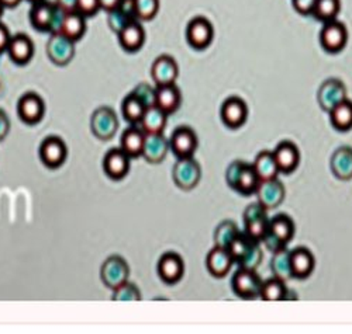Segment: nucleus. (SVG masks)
<instances>
[{
    "mask_svg": "<svg viewBox=\"0 0 352 334\" xmlns=\"http://www.w3.org/2000/svg\"><path fill=\"white\" fill-rule=\"evenodd\" d=\"M64 13L65 12L55 3H51L48 0H40V2L33 3L30 10V21L38 32H48L54 34L60 32Z\"/></svg>",
    "mask_w": 352,
    "mask_h": 334,
    "instance_id": "obj_1",
    "label": "nucleus"
},
{
    "mask_svg": "<svg viewBox=\"0 0 352 334\" xmlns=\"http://www.w3.org/2000/svg\"><path fill=\"white\" fill-rule=\"evenodd\" d=\"M293 235H295V224H293L292 218L285 214H279L270 221V230L262 243L270 252L276 253L287 246Z\"/></svg>",
    "mask_w": 352,
    "mask_h": 334,
    "instance_id": "obj_2",
    "label": "nucleus"
},
{
    "mask_svg": "<svg viewBox=\"0 0 352 334\" xmlns=\"http://www.w3.org/2000/svg\"><path fill=\"white\" fill-rule=\"evenodd\" d=\"M267 211L259 202L251 204L244 212V228L245 233L255 241L262 243L270 230V218Z\"/></svg>",
    "mask_w": 352,
    "mask_h": 334,
    "instance_id": "obj_3",
    "label": "nucleus"
},
{
    "mask_svg": "<svg viewBox=\"0 0 352 334\" xmlns=\"http://www.w3.org/2000/svg\"><path fill=\"white\" fill-rule=\"evenodd\" d=\"M129 277L130 267L122 256L113 254L107 257L100 267V280L111 291L127 283Z\"/></svg>",
    "mask_w": 352,
    "mask_h": 334,
    "instance_id": "obj_4",
    "label": "nucleus"
},
{
    "mask_svg": "<svg viewBox=\"0 0 352 334\" xmlns=\"http://www.w3.org/2000/svg\"><path fill=\"white\" fill-rule=\"evenodd\" d=\"M263 281L255 270L239 268L231 278V288L237 296L244 299L259 298Z\"/></svg>",
    "mask_w": 352,
    "mask_h": 334,
    "instance_id": "obj_5",
    "label": "nucleus"
},
{
    "mask_svg": "<svg viewBox=\"0 0 352 334\" xmlns=\"http://www.w3.org/2000/svg\"><path fill=\"white\" fill-rule=\"evenodd\" d=\"M172 178L181 190H193L201 178L200 165L193 158L178 159L172 170Z\"/></svg>",
    "mask_w": 352,
    "mask_h": 334,
    "instance_id": "obj_6",
    "label": "nucleus"
},
{
    "mask_svg": "<svg viewBox=\"0 0 352 334\" xmlns=\"http://www.w3.org/2000/svg\"><path fill=\"white\" fill-rule=\"evenodd\" d=\"M91 130L102 141L111 139L119 130V118L110 107H99L91 118Z\"/></svg>",
    "mask_w": 352,
    "mask_h": 334,
    "instance_id": "obj_7",
    "label": "nucleus"
},
{
    "mask_svg": "<svg viewBox=\"0 0 352 334\" xmlns=\"http://www.w3.org/2000/svg\"><path fill=\"white\" fill-rule=\"evenodd\" d=\"M75 49V41H72L60 32L51 34L47 44L48 58L51 59V62H54L58 67L68 65L74 59Z\"/></svg>",
    "mask_w": 352,
    "mask_h": 334,
    "instance_id": "obj_8",
    "label": "nucleus"
},
{
    "mask_svg": "<svg viewBox=\"0 0 352 334\" xmlns=\"http://www.w3.org/2000/svg\"><path fill=\"white\" fill-rule=\"evenodd\" d=\"M40 159L50 167L56 169L65 163L68 156V147L60 136H48L40 145Z\"/></svg>",
    "mask_w": 352,
    "mask_h": 334,
    "instance_id": "obj_9",
    "label": "nucleus"
},
{
    "mask_svg": "<svg viewBox=\"0 0 352 334\" xmlns=\"http://www.w3.org/2000/svg\"><path fill=\"white\" fill-rule=\"evenodd\" d=\"M214 37L212 23L204 17H195L186 28V40L195 49L208 48Z\"/></svg>",
    "mask_w": 352,
    "mask_h": 334,
    "instance_id": "obj_10",
    "label": "nucleus"
},
{
    "mask_svg": "<svg viewBox=\"0 0 352 334\" xmlns=\"http://www.w3.org/2000/svg\"><path fill=\"white\" fill-rule=\"evenodd\" d=\"M169 149L178 159L193 158L197 149V136L189 127L176 128L169 139Z\"/></svg>",
    "mask_w": 352,
    "mask_h": 334,
    "instance_id": "obj_11",
    "label": "nucleus"
},
{
    "mask_svg": "<svg viewBox=\"0 0 352 334\" xmlns=\"http://www.w3.org/2000/svg\"><path fill=\"white\" fill-rule=\"evenodd\" d=\"M348 40V32L345 25L341 21L333 20L329 23H324L320 33V43L326 51L329 52H340Z\"/></svg>",
    "mask_w": 352,
    "mask_h": 334,
    "instance_id": "obj_12",
    "label": "nucleus"
},
{
    "mask_svg": "<svg viewBox=\"0 0 352 334\" xmlns=\"http://www.w3.org/2000/svg\"><path fill=\"white\" fill-rule=\"evenodd\" d=\"M17 114L25 124H37L45 114L44 100L37 93H25L17 103Z\"/></svg>",
    "mask_w": 352,
    "mask_h": 334,
    "instance_id": "obj_13",
    "label": "nucleus"
},
{
    "mask_svg": "<svg viewBox=\"0 0 352 334\" xmlns=\"http://www.w3.org/2000/svg\"><path fill=\"white\" fill-rule=\"evenodd\" d=\"M158 276L165 284L179 283L185 272V263L182 257L176 253H165L158 261Z\"/></svg>",
    "mask_w": 352,
    "mask_h": 334,
    "instance_id": "obj_14",
    "label": "nucleus"
},
{
    "mask_svg": "<svg viewBox=\"0 0 352 334\" xmlns=\"http://www.w3.org/2000/svg\"><path fill=\"white\" fill-rule=\"evenodd\" d=\"M221 119L223 123L232 130H237L248 118V107L245 102L240 97H230L221 106Z\"/></svg>",
    "mask_w": 352,
    "mask_h": 334,
    "instance_id": "obj_15",
    "label": "nucleus"
},
{
    "mask_svg": "<svg viewBox=\"0 0 352 334\" xmlns=\"http://www.w3.org/2000/svg\"><path fill=\"white\" fill-rule=\"evenodd\" d=\"M179 75V68L176 60L169 55H161L158 56L151 68V76L158 86H169L175 84L176 79Z\"/></svg>",
    "mask_w": 352,
    "mask_h": 334,
    "instance_id": "obj_16",
    "label": "nucleus"
},
{
    "mask_svg": "<svg viewBox=\"0 0 352 334\" xmlns=\"http://www.w3.org/2000/svg\"><path fill=\"white\" fill-rule=\"evenodd\" d=\"M345 99H346L345 86L338 79L326 80L318 90V104L327 112H330L337 104H340Z\"/></svg>",
    "mask_w": 352,
    "mask_h": 334,
    "instance_id": "obj_17",
    "label": "nucleus"
},
{
    "mask_svg": "<svg viewBox=\"0 0 352 334\" xmlns=\"http://www.w3.org/2000/svg\"><path fill=\"white\" fill-rule=\"evenodd\" d=\"M255 194L258 195V202L263 208L272 209L279 206L285 200V186L278 178L261 181Z\"/></svg>",
    "mask_w": 352,
    "mask_h": 334,
    "instance_id": "obj_18",
    "label": "nucleus"
},
{
    "mask_svg": "<svg viewBox=\"0 0 352 334\" xmlns=\"http://www.w3.org/2000/svg\"><path fill=\"white\" fill-rule=\"evenodd\" d=\"M130 160L131 158L122 147L111 149L107 152L103 160L104 173L113 180H120L127 176L130 170Z\"/></svg>",
    "mask_w": 352,
    "mask_h": 334,
    "instance_id": "obj_19",
    "label": "nucleus"
},
{
    "mask_svg": "<svg viewBox=\"0 0 352 334\" xmlns=\"http://www.w3.org/2000/svg\"><path fill=\"white\" fill-rule=\"evenodd\" d=\"M169 152V141L164 134H145L142 154L144 159L150 163H161Z\"/></svg>",
    "mask_w": 352,
    "mask_h": 334,
    "instance_id": "obj_20",
    "label": "nucleus"
},
{
    "mask_svg": "<svg viewBox=\"0 0 352 334\" xmlns=\"http://www.w3.org/2000/svg\"><path fill=\"white\" fill-rule=\"evenodd\" d=\"M274 158L276 160L279 171L292 173L299 166L300 154H299V149L295 143L290 141H283L275 147Z\"/></svg>",
    "mask_w": 352,
    "mask_h": 334,
    "instance_id": "obj_21",
    "label": "nucleus"
},
{
    "mask_svg": "<svg viewBox=\"0 0 352 334\" xmlns=\"http://www.w3.org/2000/svg\"><path fill=\"white\" fill-rule=\"evenodd\" d=\"M8 53L14 64L25 65L30 62L34 55V44L30 37L25 34L12 36L10 44L8 47Z\"/></svg>",
    "mask_w": 352,
    "mask_h": 334,
    "instance_id": "obj_22",
    "label": "nucleus"
},
{
    "mask_svg": "<svg viewBox=\"0 0 352 334\" xmlns=\"http://www.w3.org/2000/svg\"><path fill=\"white\" fill-rule=\"evenodd\" d=\"M314 256L306 248H298L290 252V265L293 278H307L314 270Z\"/></svg>",
    "mask_w": 352,
    "mask_h": 334,
    "instance_id": "obj_23",
    "label": "nucleus"
},
{
    "mask_svg": "<svg viewBox=\"0 0 352 334\" xmlns=\"http://www.w3.org/2000/svg\"><path fill=\"white\" fill-rule=\"evenodd\" d=\"M232 264L234 261L226 248L214 246L206 257V267L210 274L216 278L226 277L228 274V271L231 270Z\"/></svg>",
    "mask_w": 352,
    "mask_h": 334,
    "instance_id": "obj_24",
    "label": "nucleus"
},
{
    "mask_svg": "<svg viewBox=\"0 0 352 334\" xmlns=\"http://www.w3.org/2000/svg\"><path fill=\"white\" fill-rule=\"evenodd\" d=\"M182 102V96L179 88L175 84L169 86H158L157 87V96H155V106L162 110L166 115L173 114L179 108Z\"/></svg>",
    "mask_w": 352,
    "mask_h": 334,
    "instance_id": "obj_25",
    "label": "nucleus"
},
{
    "mask_svg": "<svg viewBox=\"0 0 352 334\" xmlns=\"http://www.w3.org/2000/svg\"><path fill=\"white\" fill-rule=\"evenodd\" d=\"M117 36H119L120 45L129 52L138 51L145 41L144 28L138 20L130 21Z\"/></svg>",
    "mask_w": 352,
    "mask_h": 334,
    "instance_id": "obj_26",
    "label": "nucleus"
},
{
    "mask_svg": "<svg viewBox=\"0 0 352 334\" xmlns=\"http://www.w3.org/2000/svg\"><path fill=\"white\" fill-rule=\"evenodd\" d=\"M333 174L340 180L352 178V147L341 146L338 147L330 162Z\"/></svg>",
    "mask_w": 352,
    "mask_h": 334,
    "instance_id": "obj_27",
    "label": "nucleus"
},
{
    "mask_svg": "<svg viewBox=\"0 0 352 334\" xmlns=\"http://www.w3.org/2000/svg\"><path fill=\"white\" fill-rule=\"evenodd\" d=\"M86 17L82 16L80 13H78L76 10H71V12H65L64 13V19L61 23V28L60 33H63L64 36H67L68 38H71L72 41H78L83 37L85 32H86Z\"/></svg>",
    "mask_w": 352,
    "mask_h": 334,
    "instance_id": "obj_28",
    "label": "nucleus"
},
{
    "mask_svg": "<svg viewBox=\"0 0 352 334\" xmlns=\"http://www.w3.org/2000/svg\"><path fill=\"white\" fill-rule=\"evenodd\" d=\"M166 114L157 106L148 107L141 119V130L145 134H162L166 127Z\"/></svg>",
    "mask_w": 352,
    "mask_h": 334,
    "instance_id": "obj_29",
    "label": "nucleus"
},
{
    "mask_svg": "<svg viewBox=\"0 0 352 334\" xmlns=\"http://www.w3.org/2000/svg\"><path fill=\"white\" fill-rule=\"evenodd\" d=\"M145 132L141 128L130 127L127 128L120 139V147L126 152V154L133 159L138 158L142 154V146H144Z\"/></svg>",
    "mask_w": 352,
    "mask_h": 334,
    "instance_id": "obj_30",
    "label": "nucleus"
},
{
    "mask_svg": "<svg viewBox=\"0 0 352 334\" xmlns=\"http://www.w3.org/2000/svg\"><path fill=\"white\" fill-rule=\"evenodd\" d=\"M252 166H254V169H255L261 181L278 178L279 169H278L276 160L274 158V152L262 150L261 154H258Z\"/></svg>",
    "mask_w": 352,
    "mask_h": 334,
    "instance_id": "obj_31",
    "label": "nucleus"
},
{
    "mask_svg": "<svg viewBox=\"0 0 352 334\" xmlns=\"http://www.w3.org/2000/svg\"><path fill=\"white\" fill-rule=\"evenodd\" d=\"M256 243H259V241L252 240L245 232H240L236 236V239L230 243L227 250H228L232 261L240 265L247 259V256L251 253V250L254 249Z\"/></svg>",
    "mask_w": 352,
    "mask_h": 334,
    "instance_id": "obj_32",
    "label": "nucleus"
},
{
    "mask_svg": "<svg viewBox=\"0 0 352 334\" xmlns=\"http://www.w3.org/2000/svg\"><path fill=\"white\" fill-rule=\"evenodd\" d=\"M261 180L254 169L252 165L250 163H244L237 180V184H236V191L241 193L243 195H251L255 194L258 187H259Z\"/></svg>",
    "mask_w": 352,
    "mask_h": 334,
    "instance_id": "obj_33",
    "label": "nucleus"
},
{
    "mask_svg": "<svg viewBox=\"0 0 352 334\" xmlns=\"http://www.w3.org/2000/svg\"><path fill=\"white\" fill-rule=\"evenodd\" d=\"M331 124L338 131H348L352 128V102L345 99L330 111Z\"/></svg>",
    "mask_w": 352,
    "mask_h": 334,
    "instance_id": "obj_34",
    "label": "nucleus"
},
{
    "mask_svg": "<svg viewBox=\"0 0 352 334\" xmlns=\"http://www.w3.org/2000/svg\"><path fill=\"white\" fill-rule=\"evenodd\" d=\"M271 270L276 278L285 283L293 278L290 265V252L286 248L274 253V257L271 260Z\"/></svg>",
    "mask_w": 352,
    "mask_h": 334,
    "instance_id": "obj_35",
    "label": "nucleus"
},
{
    "mask_svg": "<svg viewBox=\"0 0 352 334\" xmlns=\"http://www.w3.org/2000/svg\"><path fill=\"white\" fill-rule=\"evenodd\" d=\"M145 110H146V107L144 106V103L137 96H134L133 93H130L123 100V104H122L123 117H124L127 123H130L133 126L141 123Z\"/></svg>",
    "mask_w": 352,
    "mask_h": 334,
    "instance_id": "obj_36",
    "label": "nucleus"
},
{
    "mask_svg": "<svg viewBox=\"0 0 352 334\" xmlns=\"http://www.w3.org/2000/svg\"><path fill=\"white\" fill-rule=\"evenodd\" d=\"M287 292H289V289L286 287V283L279 280V278H276V277H274L271 280L263 281L259 298L262 300H270V302L285 300Z\"/></svg>",
    "mask_w": 352,
    "mask_h": 334,
    "instance_id": "obj_37",
    "label": "nucleus"
},
{
    "mask_svg": "<svg viewBox=\"0 0 352 334\" xmlns=\"http://www.w3.org/2000/svg\"><path fill=\"white\" fill-rule=\"evenodd\" d=\"M340 0H317L313 10V16L322 23H329L336 20V17L340 13Z\"/></svg>",
    "mask_w": 352,
    "mask_h": 334,
    "instance_id": "obj_38",
    "label": "nucleus"
},
{
    "mask_svg": "<svg viewBox=\"0 0 352 334\" xmlns=\"http://www.w3.org/2000/svg\"><path fill=\"white\" fill-rule=\"evenodd\" d=\"M241 230L234 221H223L214 230V245L219 248H228Z\"/></svg>",
    "mask_w": 352,
    "mask_h": 334,
    "instance_id": "obj_39",
    "label": "nucleus"
},
{
    "mask_svg": "<svg viewBox=\"0 0 352 334\" xmlns=\"http://www.w3.org/2000/svg\"><path fill=\"white\" fill-rule=\"evenodd\" d=\"M135 2V16L140 21L153 20L160 10V0H134Z\"/></svg>",
    "mask_w": 352,
    "mask_h": 334,
    "instance_id": "obj_40",
    "label": "nucleus"
},
{
    "mask_svg": "<svg viewBox=\"0 0 352 334\" xmlns=\"http://www.w3.org/2000/svg\"><path fill=\"white\" fill-rule=\"evenodd\" d=\"M111 299L117 302H127V300H141V291L138 287L130 281L122 284L120 287H117L116 289L111 291Z\"/></svg>",
    "mask_w": 352,
    "mask_h": 334,
    "instance_id": "obj_41",
    "label": "nucleus"
},
{
    "mask_svg": "<svg viewBox=\"0 0 352 334\" xmlns=\"http://www.w3.org/2000/svg\"><path fill=\"white\" fill-rule=\"evenodd\" d=\"M134 96H137L142 103L144 106L148 108V107H153L155 106V96H157V88H154L153 86H150L148 83H140L133 92H131Z\"/></svg>",
    "mask_w": 352,
    "mask_h": 334,
    "instance_id": "obj_42",
    "label": "nucleus"
},
{
    "mask_svg": "<svg viewBox=\"0 0 352 334\" xmlns=\"http://www.w3.org/2000/svg\"><path fill=\"white\" fill-rule=\"evenodd\" d=\"M107 21H109V27L113 29V32L116 34H119L130 21H134V20H130L122 10L114 9L107 13Z\"/></svg>",
    "mask_w": 352,
    "mask_h": 334,
    "instance_id": "obj_43",
    "label": "nucleus"
},
{
    "mask_svg": "<svg viewBox=\"0 0 352 334\" xmlns=\"http://www.w3.org/2000/svg\"><path fill=\"white\" fill-rule=\"evenodd\" d=\"M262 248H261V243H256L254 246V249L251 250V253L247 256V259L240 264V268H247V270H255L261 265L262 263Z\"/></svg>",
    "mask_w": 352,
    "mask_h": 334,
    "instance_id": "obj_44",
    "label": "nucleus"
},
{
    "mask_svg": "<svg viewBox=\"0 0 352 334\" xmlns=\"http://www.w3.org/2000/svg\"><path fill=\"white\" fill-rule=\"evenodd\" d=\"M75 10L85 17H91L100 10V3L99 0H76Z\"/></svg>",
    "mask_w": 352,
    "mask_h": 334,
    "instance_id": "obj_45",
    "label": "nucleus"
},
{
    "mask_svg": "<svg viewBox=\"0 0 352 334\" xmlns=\"http://www.w3.org/2000/svg\"><path fill=\"white\" fill-rule=\"evenodd\" d=\"M245 162H243V160H236V162H232L230 166H228V169H227V171H226V180H227V184L234 190L236 189V184H237V180H239V176H240V171H241V167H243V165H244Z\"/></svg>",
    "mask_w": 352,
    "mask_h": 334,
    "instance_id": "obj_46",
    "label": "nucleus"
},
{
    "mask_svg": "<svg viewBox=\"0 0 352 334\" xmlns=\"http://www.w3.org/2000/svg\"><path fill=\"white\" fill-rule=\"evenodd\" d=\"M317 0H293V8L300 14H313Z\"/></svg>",
    "mask_w": 352,
    "mask_h": 334,
    "instance_id": "obj_47",
    "label": "nucleus"
},
{
    "mask_svg": "<svg viewBox=\"0 0 352 334\" xmlns=\"http://www.w3.org/2000/svg\"><path fill=\"white\" fill-rule=\"evenodd\" d=\"M119 10H122L130 20H137V16H135V2L134 0H122L119 8H117Z\"/></svg>",
    "mask_w": 352,
    "mask_h": 334,
    "instance_id": "obj_48",
    "label": "nucleus"
},
{
    "mask_svg": "<svg viewBox=\"0 0 352 334\" xmlns=\"http://www.w3.org/2000/svg\"><path fill=\"white\" fill-rule=\"evenodd\" d=\"M10 40H12V36L9 33L8 27L3 23H0V53L8 51Z\"/></svg>",
    "mask_w": 352,
    "mask_h": 334,
    "instance_id": "obj_49",
    "label": "nucleus"
},
{
    "mask_svg": "<svg viewBox=\"0 0 352 334\" xmlns=\"http://www.w3.org/2000/svg\"><path fill=\"white\" fill-rule=\"evenodd\" d=\"M9 132H10L9 117L3 110H0V141H3Z\"/></svg>",
    "mask_w": 352,
    "mask_h": 334,
    "instance_id": "obj_50",
    "label": "nucleus"
},
{
    "mask_svg": "<svg viewBox=\"0 0 352 334\" xmlns=\"http://www.w3.org/2000/svg\"><path fill=\"white\" fill-rule=\"evenodd\" d=\"M55 5L64 12H71L75 10L76 0H55Z\"/></svg>",
    "mask_w": 352,
    "mask_h": 334,
    "instance_id": "obj_51",
    "label": "nucleus"
},
{
    "mask_svg": "<svg viewBox=\"0 0 352 334\" xmlns=\"http://www.w3.org/2000/svg\"><path fill=\"white\" fill-rule=\"evenodd\" d=\"M120 2H122V0H99L100 9L106 10L107 13H109V12H111V10H114V9H117V8H119Z\"/></svg>",
    "mask_w": 352,
    "mask_h": 334,
    "instance_id": "obj_52",
    "label": "nucleus"
},
{
    "mask_svg": "<svg viewBox=\"0 0 352 334\" xmlns=\"http://www.w3.org/2000/svg\"><path fill=\"white\" fill-rule=\"evenodd\" d=\"M0 2L3 3L5 8H16L21 2V0H0Z\"/></svg>",
    "mask_w": 352,
    "mask_h": 334,
    "instance_id": "obj_53",
    "label": "nucleus"
},
{
    "mask_svg": "<svg viewBox=\"0 0 352 334\" xmlns=\"http://www.w3.org/2000/svg\"><path fill=\"white\" fill-rule=\"evenodd\" d=\"M3 9H5V6L2 2H0V17H2V14H3Z\"/></svg>",
    "mask_w": 352,
    "mask_h": 334,
    "instance_id": "obj_54",
    "label": "nucleus"
},
{
    "mask_svg": "<svg viewBox=\"0 0 352 334\" xmlns=\"http://www.w3.org/2000/svg\"><path fill=\"white\" fill-rule=\"evenodd\" d=\"M28 2H32V3H36V2H40V0H28Z\"/></svg>",
    "mask_w": 352,
    "mask_h": 334,
    "instance_id": "obj_55",
    "label": "nucleus"
}]
</instances>
